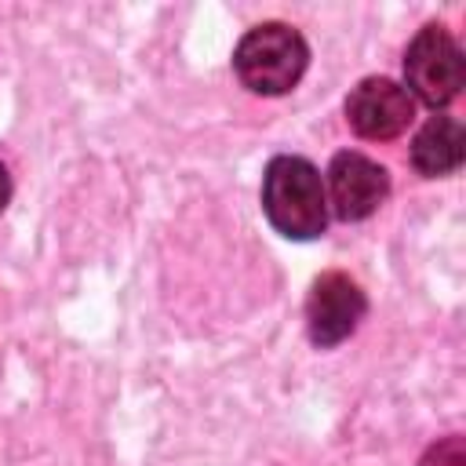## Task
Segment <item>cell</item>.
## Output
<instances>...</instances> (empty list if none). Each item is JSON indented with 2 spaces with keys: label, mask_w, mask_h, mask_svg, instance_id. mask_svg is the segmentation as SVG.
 <instances>
[{
  "label": "cell",
  "mask_w": 466,
  "mask_h": 466,
  "mask_svg": "<svg viewBox=\"0 0 466 466\" xmlns=\"http://www.w3.org/2000/svg\"><path fill=\"white\" fill-rule=\"evenodd\" d=\"M262 211L288 240H313L328 226V197L320 171L306 157H273L262 175Z\"/></svg>",
  "instance_id": "1"
},
{
  "label": "cell",
  "mask_w": 466,
  "mask_h": 466,
  "mask_svg": "<svg viewBox=\"0 0 466 466\" xmlns=\"http://www.w3.org/2000/svg\"><path fill=\"white\" fill-rule=\"evenodd\" d=\"M309 66V47L299 29L284 22H262L248 29L233 51L237 80L255 95H288Z\"/></svg>",
  "instance_id": "2"
},
{
  "label": "cell",
  "mask_w": 466,
  "mask_h": 466,
  "mask_svg": "<svg viewBox=\"0 0 466 466\" xmlns=\"http://www.w3.org/2000/svg\"><path fill=\"white\" fill-rule=\"evenodd\" d=\"M404 80H408L404 91L426 102L430 109H441L459 98L466 84V62L444 25L430 22L415 33V40L404 51Z\"/></svg>",
  "instance_id": "3"
},
{
  "label": "cell",
  "mask_w": 466,
  "mask_h": 466,
  "mask_svg": "<svg viewBox=\"0 0 466 466\" xmlns=\"http://www.w3.org/2000/svg\"><path fill=\"white\" fill-rule=\"evenodd\" d=\"M368 299L360 291L357 280H350L346 273H324L313 280L309 299H306V331L313 339V346L331 350L339 342H346L357 324L364 320Z\"/></svg>",
  "instance_id": "4"
},
{
  "label": "cell",
  "mask_w": 466,
  "mask_h": 466,
  "mask_svg": "<svg viewBox=\"0 0 466 466\" xmlns=\"http://www.w3.org/2000/svg\"><path fill=\"white\" fill-rule=\"evenodd\" d=\"M346 120L360 138L390 142L415 120V98L390 76H368L350 91Z\"/></svg>",
  "instance_id": "5"
},
{
  "label": "cell",
  "mask_w": 466,
  "mask_h": 466,
  "mask_svg": "<svg viewBox=\"0 0 466 466\" xmlns=\"http://www.w3.org/2000/svg\"><path fill=\"white\" fill-rule=\"evenodd\" d=\"M331 208L342 222H360L375 215L390 197V175L364 153H335L328 167V193Z\"/></svg>",
  "instance_id": "6"
},
{
  "label": "cell",
  "mask_w": 466,
  "mask_h": 466,
  "mask_svg": "<svg viewBox=\"0 0 466 466\" xmlns=\"http://www.w3.org/2000/svg\"><path fill=\"white\" fill-rule=\"evenodd\" d=\"M462 157H466V135L455 116H430L411 142V164L426 178L459 171Z\"/></svg>",
  "instance_id": "7"
},
{
  "label": "cell",
  "mask_w": 466,
  "mask_h": 466,
  "mask_svg": "<svg viewBox=\"0 0 466 466\" xmlns=\"http://www.w3.org/2000/svg\"><path fill=\"white\" fill-rule=\"evenodd\" d=\"M7 204H11V175H7V167L0 164V215H4Z\"/></svg>",
  "instance_id": "8"
}]
</instances>
